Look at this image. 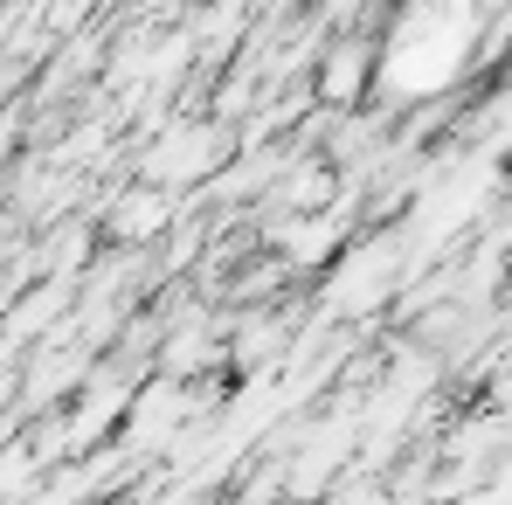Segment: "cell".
Here are the masks:
<instances>
[{
  "label": "cell",
  "instance_id": "cell-1",
  "mask_svg": "<svg viewBox=\"0 0 512 505\" xmlns=\"http://www.w3.org/2000/svg\"><path fill=\"white\" fill-rule=\"evenodd\" d=\"M160 215H167V208H160L153 194H132V201L118 208V222H111V229H118V236H153V229H160Z\"/></svg>",
  "mask_w": 512,
  "mask_h": 505
},
{
  "label": "cell",
  "instance_id": "cell-2",
  "mask_svg": "<svg viewBox=\"0 0 512 505\" xmlns=\"http://www.w3.org/2000/svg\"><path fill=\"white\" fill-rule=\"evenodd\" d=\"M353 70H360V49H340L333 56V77H326V97H353Z\"/></svg>",
  "mask_w": 512,
  "mask_h": 505
}]
</instances>
